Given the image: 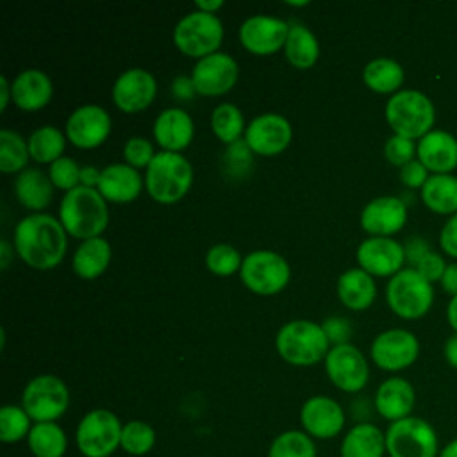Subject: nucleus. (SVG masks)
Listing matches in <instances>:
<instances>
[{
    "label": "nucleus",
    "mask_w": 457,
    "mask_h": 457,
    "mask_svg": "<svg viewBox=\"0 0 457 457\" xmlns=\"http://www.w3.org/2000/svg\"><path fill=\"white\" fill-rule=\"evenodd\" d=\"M66 230L52 214H29L14 228V250L34 270L55 268L66 253Z\"/></svg>",
    "instance_id": "1"
},
{
    "label": "nucleus",
    "mask_w": 457,
    "mask_h": 457,
    "mask_svg": "<svg viewBox=\"0 0 457 457\" xmlns=\"http://www.w3.org/2000/svg\"><path fill=\"white\" fill-rule=\"evenodd\" d=\"M59 221L66 234L77 239H91L102 236L109 223L105 198L95 187L79 186L68 191L59 205Z\"/></svg>",
    "instance_id": "2"
},
{
    "label": "nucleus",
    "mask_w": 457,
    "mask_h": 457,
    "mask_svg": "<svg viewBox=\"0 0 457 457\" xmlns=\"http://www.w3.org/2000/svg\"><path fill=\"white\" fill-rule=\"evenodd\" d=\"M193 184L189 161L175 152H157L145 173V187L157 204H175L186 196Z\"/></svg>",
    "instance_id": "3"
},
{
    "label": "nucleus",
    "mask_w": 457,
    "mask_h": 457,
    "mask_svg": "<svg viewBox=\"0 0 457 457\" xmlns=\"http://www.w3.org/2000/svg\"><path fill=\"white\" fill-rule=\"evenodd\" d=\"M278 355L293 366H312L325 361L328 353V339L321 325L309 320H295L286 323L275 339Z\"/></svg>",
    "instance_id": "4"
},
{
    "label": "nucleus",
    "mask_w": 457,
    "mask_h": 457,
    "mask_svg": "<svg viewBox=\"0 0 457 457\" xmlns=\"http://www.w3.org/2000/svg\"><path fill=\"white\" fill-rule=\"evenodd\" d=\"M386 120L395 134L421 139L434 127L436 107L425 93L400 89L386 104Z\"/></svg>",
    "instance_id": "5"
},
{
    "label": "nucleus",
    "mask_w": 457,
    "mask_h": 457,
    "mask_svg": "<svg viewBox=\"0 0 457 457\" xmlns=\"http://www.w3.org/2000/svg\"><path fill=\"white\" fill-rule=\"evenodd\" d=\"M386 300L396 316L403 320H418L430 311L434 287L414 268H403L389 278Z\"/></svg>",
    "instance_id": "6"
},
{
    "label": "nucleus",
    "mask_w": 457,
    "mask_h": 457,
    "mask_svg": "<svg viewBox=\"0 0 457 457\" xmlns=\"http://www.w3.org/2000/svg\"><path fill=\"white\" fill-rule=\"evenodd\" d=\"M223 41V25L216 14L187 12L173 29V43L187 57L198 61L218 52Z\"/></svg>",
    "instance_id": "7"
},
{
    "label": "nucleus",
    "mask_w": 457,
    "mask_h": 457,
    "mask_svg": "<svg viewBox=\"0 0 457 457\" xmlns=\"http://www.w3.org/2000/svg\"><path fill=\"white\" fill-rule=\"evenodd\" d=\"M439 450L437 432L423 418L407 416L393 421L386 430L389 457H437Z\"/></svg>",
    "instance_id": "8"
},
{
    "label": "nucleus",
    "mask_w": 457,
    "mask_h": 457,
    "mask_svg": "<svg viewBox=\"0 0 457 457\" xmlns=\"http://www.w3.org/2000/svg\"><path fill=\"white\" fill-rule=\"evenodd\" d=\"M123 425L109 409H93L79 423L77 448L84 457H109L121 443Z\"/></svg>",
    "instance_id": "9"
},
{
    "label": "nucleus",
    "mask_w": 457,
    "mask_h": 457,
    "mask_svg": "<svg viewBox=\"0 0 457 457\" xmlns=\"http://www.w3.org/2000/svg\"><path fill=\"white\" fill-rule=\"evenodd\" d=\"M239 277L252 293L268 296L280 293L287 286L291 270L277 252L255 250L243 259Z\"/></svg>",
    "instance_id": "10"
},
{
    "label": "nucleus",
    "mask_w": 457,
    "mask_h": 457,
    "mask_svg": "<svg viewBox=\"0 0 457 457\" xmlns=\"http://www.w3.org/2000/svg\"><path fill=\"white\" fill-rule=\"evenodd\" d=\"M70 405V391L55 375H37L23 389L21 407L36 423L59 420Z\"/></svg>",
    "instance_id": "11"
},
{
    "label": "nucleus",
    "mask_w": 457,
    "mask_h": 457,
    "mask_svg": "<svg viewBox=\"0 0 457 457\" xmlns=\"http://www.w3.org/2000/svg\"><path fill=\"white\" fill-rule=\"evenodd\" d=\"M325 371L330 382L345 393L361 391L370 378L366 357L350 343L336 345L328 350L325 357Z\"/></svg>",
    "instance_id": "12"
},
{
    "label": "nucleus",
    "mask_w": 457,
    "mask_h": 457,
    "mask_svg": "<svg viewBox=\"0 0 457 457\" xmlns=\"http://www.w3.org/2000/svg\"><path fill=\"white\" fill-rule=\"evenodd\" d=\"M371 361L386 371H400L414 364L420 355L418 337L405 328L380 332L370 348Z\"/></svg>",
    "instance_id": "13"
},
{
    "label": "nucleus",
    "mask_w": 457,
    "mask_h": 457,
    "mask_svg": "<svg viewBox=\"0 0 457 457\" xmlns=\"http://www.w3.org/2000/svg\"><path fill=\"white\" fill-rule=\"evenodd\" d=\"M239 77V66L232 55L216 52L196 61L191 80L196 93L204 96H220L228 93Z\"/></svg>",
    "instance_id": "14"
},
{
    "label": "nucleus",
    "mask_w": 457,
    "mask_h": 457,
    "mask_svg": "<svg viewBox=\"0 0 457 457\" xmlns=\"http://www.w3.org/2000/svg\"><path fill=\"white\" fill-rule=\"evenodd\" d=\"M293 137L291 123L277 112H264L253 118L245 130V143L257 155H277L284 152Z\"/></svg>",
    "instance_id": "15"
},
{
    "label": "nucleus",
    "mask_w": 457,
    "mask_h": 457,
    "mask_svg": "<svg viewBox=\"0 0 457 457\" xmlns=\"http://www.w3.org/2000/svg\"><path fill=\"white\" fill-rule=\"evenodd\" d=\"M66 139L82 150L100 146L111 132V116L100 105H82L66 120Z\"/></svg>",
    "instance_id": "16"
},
{
    "label": "nucleus",
    "mask_w": 457,
    "mask_h": 457,
    "mask_svg": "<svg viewBox=\"0 0 457 457\" xmlns=\"http://www.w3.org/2000/svg\"><path fill=\"white\" fill-rule=\"evenodd\" d=\"M157 95L155 77L143 68H130L123 71L112 86V102L114 105L127 112L134 114L146 109Z\"/></svg>",
    "instance_id": "17"
},
{
    "label": "nucleus",
    "mask_w": 457,
    "mask_h": 457,
    "mask_svg": "<svg viewBox=\"0 0 457 457\" xmlns=\"http://www.w3.org/2000/svg\"><path fill=\"white\" fill-rule=\"evenodd\" d=\"M289 25L271 16H252L239 27V43L255 55H270L284 48Z\"/></svg>",
    "instance_id": "18"
},
{
    "label": "nucleus",
    "mask_w": 457,
    "mask_h": 457,
    "mask_svg": "<svg viewBox=\"0 0 457 457\" xmlns=\"http://www.w3.org/2000/svg\"><path fill=\"white\" fill-rule=\"evenodd\" d=\"M359 268L371 277H393L403 270V245L393 237H368L357 246Z\"/></svg>",
    "instance_id": "19"
},
{
    "label": "nucleus",
    "mask_w": 457,
    "mask_h": 457,
    "mask_svg": "<svg viewBox=\"0 0 457 457\" xmlns=\"http://www.w3.org/2000/svg\"><path fill=\"white\" fill-rule=\"evenodd\" d=\"M300 421L311 437L330 439L343 430L345 412L336 400L318 395L305 400L300 409Z\"/></svg>",
    "instance_id": "20"
},
{
    "label": "nucleus",
    "mask_w": 457,
    "mask_h": 457,
    "mask_svg": "<svg viewBox=\"0 0 457 457\" xmlns=\"http://www.w3.org/2000/svg\"><path fill=\"white\" fill-rule=\"evenodd\" d=\"M407 221V205L398 196H378L368 202L361 212V227L371 237H391Z\"/></svg>",
    "instance_id": "21"
},
{
    "label": "nucleus",
    "mask_w": 457,
    "mask_h": 457,
    "mask_svg": "<svg viewBox=\"0 0 457 457\" xmlns=\"http://www.w3.org/2000/svg\"><path fill=\"white\" fill-rule=\"evenodd\" d=\"M195 125L191 116L180 107L164 109L154 123V137L162 152H175L187 148L193 141Z\"/></svg>",
    "instance_id": "22"
},
{
    "label": "nucleus",
    "mask_w": 457,
    "mask_h": 457,
    "mask_svg": "<svg viewBox=\"0 0 457 457\" xmlns=\"http://www.w3.org/2000/svg\"><path fill=\"white\" fill-rule=\"evenodd\" d=\"M416 393L412 384L402 377L386 378L375 393V409L387 421H398L412 416Z\"/></svg>",
    "instance_id": "23"
},
{
    "label": "nucleus",
    "mask_w": 457,
    "mask_h": 457,
    "mask_svg": "<svg viewBox=\"0 0 457 457\" xmlns=\"http://www.w3.org/2000/svg\"><path fill=\"white\" fill-rule=\"evenodd\" d=\"M418 161L436 173H450L457 168V139L439 129H432L418 141Z\"/></svg>",
    "instance_id": "24"
},
{
    "label": "nucleus",
    "mask_w": 457,
    "mask_h": 457,
    "mask_svg": "<svg viewBox=\"0 0 457 457\" xmlns=\"http://www.w3.org/2000/svg\"><path fill=\"white\" fill-rule=\"evenodd\" d=\"M96 189L105 198V202L129 204L139 196L143 189V179L136 168L129 166L127 162H116L102 170Z\"/></svg>",
    "instance_id": "25"
},
{
    "label": "nucleus",
    "mask_w": 457,
    "mask_h": 457,
    "mask_svg": "<svg viewBox=\"0 0 457 457\" xmlns=\"http://www.w3.org/2000/svg\"><path fill=\"white\" fill-rule=\"evenodd\" d=\"M12 102L21 111H39L52 100L54 86L50 77L36 68L23 70L11 84Z\"/></svg>",
    "instance_id": "26"
},
{
    "label": "nucleus",
    "mask_w": 457,
    "mask_h": 457,
    "mask_svg": "<svg viewBox=\"0 0 457 457\" xmlns=\"http://www.w3.org/2000/svg\"><path fill=\"white\" fill-rule=\"evenodd\" d=\"M337 298L352 311L368 309L377 296V286L370 273L361 268L346 270L337 278Z\"/></svg>",
    "instance_id": "27"
},
{
    "label": "nucleus",
    "mask_w": 457,
    "mask_h": 457,
    "mask_svg": "<svg viewBox=\"0 0 457 457\" xmlns=\"http://www.w3.org/2000/svg\"><path fill=\"white\" fill-rule=\"evenodd\" d=\"M386 432L373 423H357L343 437L341 457H384Z\"/></svg>",
    "instance_id": "28"
},
{
    "label": "nucleus",
    "mask_w": 457,
    "mask_h": 457,
    "mask_svg": "<svg viewBox=\"0 0 457 457\" xmlns=\"http://www.w3.org/2000/svg\"><path fill=\"white\" fill-rule=\"evenodd\" d=\"M14 193L23 207L30 211H41L52 202L54 184L50 177L45 175L41 170L27 168L18 173L14 182Z\"/></svg>",
    "instance_id": "29"
},
{
    "label": "nucleus",
    "mask_w": 457,
    "mask_h": 457,
    "mask_svg": "<svg viewBox=\"0 0 457 457\" xmlns=\"http://www.w3.org/2000/svg\"><path fill=\"white\" fill-rule=\"evenodd\" d=\"M111 245L105 237H91L82 241L73 253V271L86 280L100 277L111 262Z\"/></svg>",
    "instance_id": "30"
},
{
    "label": "nucleus",
    "mask_w": 457,
    "mask_h": 457,
    "mask_svg": "<svg viewBox=\"0 0 457 457\" xmlns=\"http://www.w3.org/2000/svg\"><path fill=\"white\" fill-rule=\"evenodd\" d=\"M423 204L437 214L457 212V177L452 173L430 175L421 187Z\"/></svg>",
    "instance_id": "31"
},
{
    "label": "nucleus",
    "mask_w": 457,
    "mask_h": 457,
    "mask_svg": "<svg viewBox=\"0 0 457 457\" xmlns=\"http://www.w3.org/2000/svg\"><path fill=\"white\" fill-rule=\"evenodd\" d=\"M284 54L289 64L298 70H307L316 64L320 57V45L316 36L305 25H293L289 27Z\"/></svg>",
    "instance_id": "32"
},
{
    "label": "nucleus",
    "mask_w": 457,
    "mask_h": 457,
    "mask_svg": "<svg viewBox=\"0 0 457 457\" xmlns=\"http://www.w3.org/2000/svg\"><path fill=\"white\" fill-rule=\"evenodd\" d=\"M403 68L389 57H377L370 61L362 70L364 84L380 95L398 93L400 86L403 84Z\"/></svg>",
    "instance_id": "33"
},
{
    "label": "nucleus",
    "mask_w": 457,
    "mask_h": 457,
    "mask_svg": "<svg viewBox=\"0 0 457 457\" xmlns=\"http://www.w3.org/2000/svg\"><path fill=\"white\" fill-rule=\"evenodd\" d=\"M27 441L34 457H62L68 448L66 434L55 421L34 423Z\"/></svg>",
    "instance_id": "34"
},
{
    "label": "nucleus",
    "mask_w": 457,
    "mask_h": 457,
    "mask_svg": "<svg viewBox=\"0 0 457 457\" xmlns=\"http://www.w3.org/2000/svg\"><path fill=\"white\" fill-rule=\"evenodd\" d=\"M29 154L39 164H52L62 157L66 136L52 125L36 129L29 137Z\"/></svg>",
    "instance_id": "35"
},
{
    "label": "nucleus",
    "mask_w": 457,
    "mask_h": 457,
    "mask_svg": "<svg viewBox=\"0 0 457 457\" xmlns=\"http://www.w3.org/2000/svg\"><path fill=\"white\" fill-rule=\"evenodd\" d=\"M211 129L225 145L239 141L241 134L246 130L241 109L234 104H220L211 114Z\"/></svg>",
    "instance_id": "36"
},
{
    "label": "nucleus",
    "mask_w": 457,
    "mask_h": 457,
    "mask_svg": "<svg viewBox=\"0 0 457 457\" xmlns=\"http://www.w3.org/2000/svg\"><path fill=\"white\" fill-rule=\"evenodd\" d=\"M29 143L14 130H0V170L2 173H16L27 170Z\"/></svg>",
    "instance_id": "37"
},
{
    "label": "nucleus",
    "mask_w": 457,
    "mask_h": 457,
    "mask_svg": "<svg viewBox=\"0 0 457 457\" xmlns=\"http://www.w3.org/2000/svg\"><path fill=\"white\" fill-rule=\"evenodd\" d=\"M268 457H316V445L302 430H286L271 441Z\"/></svg>",
    "instance_id": "38"
},
{
    "label": "nucleus",
    "mask_w": 457,
    "mask_h": 457,
    "mask_svg": "<svg viewBox=\"0 0 457 457\" xmlns=\"http://www.w3.org/2000/svg\"><path fill=\"white\" fill-rule=\"evenodd\" d=\"M154 445H155V430L152 428V425L139 420H132L123 425L120 446L127 453L145 455L154 448Z\"/></svg>",
    "instance_id": "39"
},
{
    "label": "nucleus",
    "mask_w": 457,
    "mask_h": 457,
    "mask_svg": "<svg viewBox=\"0 0 457 457\" xmlns=\"http://www.w3.org/2000/svg\"><path fill=\"white\" fill-rule=\"evenodd\" d=\"M23 407L4 405L0 409V439L4 443H18L29 436L32 425Z\"/></svg>",
    "instance_id": "40"
},
{
    "label": "nucleus",
    "mask_w": 457,
    "mask_h": 457,
    "mask_svg": "<svg viewBox=\"0 0 457 457\" xmlns=\"http://www.w3.org/2000/svg\"><path fill=\"white\" fill-rule=\"evenodd\" d=\"M205 264L211 273L218 277H228L241 270L243 257L234 246L227 243H218L209 248L205 255Z\"/></svg>",
    "instance_id": "41"
},
{
    "label": "nucleus",
    "mask_w": 457,
    "mask_h": 457,
    "mask_svg": "<svg viewBox=\"0 0 457 457\" xmlns=\"http://www.w3.org/2000/svg\"><path fill=\"white\" fill-rule=\"evenodd\" d=\"M48 177L57 189H64L66 193L80 186V168L70 157H61L50 164Z\"/></svg>",
    "instance_id": "42"
},
{
    "label": "nucleus",
    "mask_w": 457,
    "mask_h": 457,
    "mask_svg": "<svg viewBox=\"0 0 457 457\" xmlns=\"http://www.w3.org/2000/svg\"><path fill=\"white\" fill-rule=\"evenodd\" d=\"M418 145L414 143V139L393 134L386 145H384V155L386 159L395 164V166H405L407 162L414 161V154H416Z\"/></svg>",
    "instance_id": "43"
},
{
    "label": "nucleus",
    "mask_w": 457,
    "mask_h": 457,
    "mask_svg": "<svg viewBox=\"0 0 457 457\" xmlns=\"http://www.w3.org/2000/svg\"><path fill=\"white\" fill-rule=\"evenodd\" d=\"M155 157L154 145L145 139V137H130L127 139L123 146V159L129 166L139 170V168H148L152 159Z\"/></svg>",
    "instance_id": "44"
},
{
    "label": "nucleus",
    "mask_w": 457,
    "mask_h": 457,
    "mask_svg": "<svg viewBox=\"0 0 457 457\" xmlns=\"http://www.w3.org/2000/svg\"><path fill=\"white\" fill-rule=\"evenodd\" d=\"M252 150L245 141H236L228 145L225 152V161L228 162V168L234 171H246L252 164Z\"/></svg>",
    "instance_id": "45"
},
{
    "label": "nucleus",
    "mask_w": 457,
    "mask_h": 457,
    "mask_svg": "<svg viewBox=\"0 0 457 457\" xmlns=\"http://www.w3.org/2000/svg\"><path fill=\"white\" fill-rule=\"evenodd\" d=\"M446 266H448V264L445 262V259H443L439 253H436V252L430 250V252L414 266V270H416L423 278H427V280L432 284V282H436V280H441V277H443Z\"/></svg>",
    "instance_id": "46"
},
{
    "label": "nucleus",
    "mask_w": 457,
    "mask_h": 457,
    "mask_svg": "<svg viewBox=\"0 0 457 457\" xmlns=\"http://www.w3.org/2000/svg\"><path fill=\"white\" fill-rule=\"evenodd\" d=\"M428 170L418 161H411L405 166L400 168V180L403 182V186L411 187V189H421L425 186V182L428 180Z\"/></svg>",
    "instance_id": "47"
},
{
    "label": "nucleus",
    "mask_w": 457,
    "mask_h": 457,
    "mask_svg": "<svg viewBox=\"0 0 457 457\" xmlns=\"http://www.w3.org/2000/svg\"><path fill=\"white\" fill-rule=\"evenodd\" d=\"M323 330L327 334V339L328 343H334L336 345H345L348 343V337L352 334V327L346 320L343 318H328L323 321Z\"/></svg>",
    "instance_id": "48"
},
{
    "label": "nucleus",
    "mask_w": 457,
    "mask_h": 457,
    "mask_svg": "<svg viewBox=\"0 0 457 457\" xmlns=\"http://www.w3.org/2000/svg\"><path fill=\"white\" fill-rule=\"evenodd\" d=\"M439 245L445 253L457 259V212L452 214L441 228Z\"/></svg>",
    "instance_id": "49"
},
{
    "label": "nucleus",
    "mask_w": 457,
    "mask_h": 457,
    "mask_svg": "<svg viewBox=\"0 0 457 457\" xmlns=\"http://www.w3.org/2000/svg\"><path fill=\"white\" fill-rule=\"evenodd\" d=\"M403 250H405V261L416 266L430 252V246L423 237H411L403 246Z\"/></svg>",
    "instance_id": "50"
},
{
    "label": "nucleus",
    "mask_w": 457,
    "mask_h": 457,
    "mask_svg": "<svg viewBox=\"0 0 457 457\" xmlns=\"http://www.w3.org/2000/svg\"><path fill=\"white\" fill-rule=\"evenodd\" d=\"M439 282H441L445 293H448L452 296H457V262L446 266Z\"/></svg>",
    "instance_id": "51"
},
{
    "label": "nucleus",
    "mask_w": 457,
    "mask_h": 457,
    "mask_svg": "<svg viewBox=\"0 0 457 457\" xmlns=\"http://www.w3.org/2000/svg\"><path fill=\"white\" fill-rule=\"evenodd\" d=\"M171 89H173V95H175L177 98H180V100L191 98V96L196 93V89H195V86H193V80L187 79V77H177Z\"/></svg>",
    "instance_id": "52"
},
{
    "label": "nucleus",
    "mask_w": 457,
    "mask_h": 457,
    "mask_svg": "<svg viewBox=\"0 0 457 457\" xmlns=\"http://www.w3.org/2000/svg\"><path fill=\"white\" fill-rule=\"evenodd\" d=\"M100 175L102 171L96 170L95 166H84L80 168V186H86V187H98V182H100Z\"/></svg>",
    "instance_id": "53"
},
{
    "label": "nucleus",
    "mask_w": 457,
    "mask_h": 457,
    "mask_svg": "<svg viewBox=\"0 0 457 457\" xmlns=\"http://www.w3.org/2000/svg\"><path fill=\"white\" fill-rule=\"evenodd\" d=\"M445 359L446 362L457 370V334L450 336L446 341H445Z\"/></svg>",
    "instance_id": "54"
},
{
    "label": "nucleus",
    "mask_w": 457,
    "mask_h": 457,
    "mask_svg": "<svg viewBox=\"0 0 457 457\" xmlns=\"http://www.w3.org/2000/svg\"><path fill=\"white\" fill-rule=\"evenodd\" d=\"M195 7H196V11L214 14L218 9L223 7V0H196Z\"/></svg>",
    "instance_id": "55"
},
{
    "label": "nucleus",
    "mask_w": 457,
    "mask_h": 457,
    "mask_svg": "<svg viewBox=\"0 0 457 457\" xmlns=\"http://www.w3.org/2000/svg\"><path fill=\"white\" fill-rule=\"evenodd\" d=\"M9 100H12V89H11V84L7 82V79L2 75L0 77V109L5 111Z\"/></svg>",
    "instance_id": "56"
},
{
    "label": "nucleus",
    "mask_w": 457,
    "mask_h": 457,
    "mask_svg": "<svg viewBox=\"0 0 457 457\" xmlns=\"http://www.w3.org/2000/svg\"><path fill=\"white\" fill-rule=\"evenodd\" d=\"M446 318H448L450 327H452V328L455 330V334H457V296H452V300L448 302Z\"/></svg>",
    "instance_id": "57"
},
{
    "label": "nucleus",
    "mask_w": 457,
    "mask_h": 457,
    "mask_svg": "<svg viewBox=\"0 0 457 457\" xmlns=\"http://www.w3.org/2000/svg\"><path fill=\"white\" fill-rule=\"evenodd\" d=\"M9 262H11V245L5 239H2V243H0V268L7 270Z\"/></svg>",
    "instance_id": "58"
},
{
    "label": "nucleus",
    "mask_w": 457,
    "mask_h": 457,
    "mask_svg": "<svg viewBox=\"0 0 457 457\" xmlns=\"http://www.w3.org/2000/svg\"><path fill=\"white\" fill-rule=\"evenodd\" d=\"M437 457H457V437L452 439L450 443H446L441 450Z\"/></svg>",
    "instance_id": "59"
},
{
    "label": "nucleus",
    "mask_w": 457,
    "mask_h": 457,
    "mask_svg": "<svg viewBox=\"0 0 457 457\" xmlns=\"http://www.w3.org/2000/svg\"><path fill=\"white\" fill-rule=\"evenodd\" d=\"M286 5H291V7H303V5H309L307 0L303 2H286Z\"/></svg>",
    "instance_id": "60"
}]
</instances>
